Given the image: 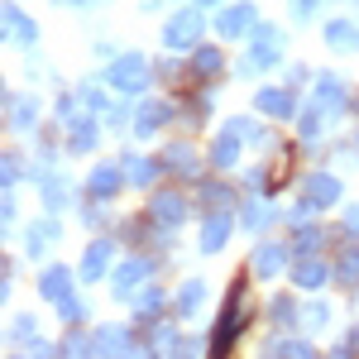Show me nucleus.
Listing matches in <instances>:
<instances>
[{"label":"nucleus","instance_id":"f257e3e1","mask_svg":"<svg viewBox=\"0 0 359 359\" xmlns=\"http://www.w3.org/2000/svg\"><path fill=\"white\" fill-rule=\"evenodd\" d=\"M111 86H120V91H144L149 86V62L144 57H120L111 67Z\"/></svg>","mask_w":359,"mask_h":359},{"label":"nucleus","instance_id":"f03ea898","mask_svg":"<svg viewBox=\"0 0 359 359\" xmlns=\"http://www.w3.org/2000/svg\"><path fill=\"white\" fill-rule=\"evenodd\" d=\"M196 34H201V10H182V15H177V20L163 29L168 48H192Z\"/></svg>","mask_w":359,"mask_h":359},{"label":"nucleus","instance_id":"7ed1b4c3","mask_svg":"<svg viewBox=\"0 0 359 359\" xmlns=\"http://www.w3.org/2000/svg\"><path fill=\"white\" fill-rule=\"evenodd\" d=\"M278 57V29H259V43H254V53H245V72H259V67H269Z\"/></svg>","mask_w":359,"mask_h":359},{"label":"nucleus","instance_id":"20e7f679","mask_svg":"<svg viewBox=\"0 0 359 359\" xmlns=\"http://www.w3.org/2000/svg\"><path fill=\"white\" fill-rule=\"evenodd\" d=\"M154 216H158L163 225H177L182 216H187V201H182L177 192H158L154 196Z\"/></svg>","mask_w":359,"mask_h":359},{"label":"nucleus","instance_id":"39448f33","mask_svg":"<svg viewBox=\"0 0 359 359\" xmlns=\"http://www.w3.org/2000/svg\"><path fill=\"white\" fill-rule=\"evenodd\" d=\"M283 259H287V245H259V254H254V273L273 278L278 269H283Z\"/></svg>","mask_w":359,"mask_h":359},{"label":"nucleus","instance_id":"423d86ee","mask_svg":"<svg viewBox=\"0 0 359 359\" xmlns=\"http://www.w3.org/2000/svg\"><path fill=\"white\" fill-rule=\"evenodd\" d=\"M335 196H340L335 177H306V206H331Z\"/></svg>","mask_w":359,"mask_h":359},{"label":"nucleus","instance_id":"0eeeda50","mask_svg":"<svg viewBox=\"0 0 359 359\" xmlns=\"http://www.w3.org/2000/svg\"><path fill=\"white\" fill-rule=\"evenodd\" d=\"M39 292H43L48 302H62V297L72 292V273H67V269H48L43 283H39Z\"/></svg>","mask_w":359,"mask_h":359},{"label":"nucleus","instance_id":"6e6552de","mask_svg":"<svg viewBox=\"0 0 359 359\" xmlns=\"http://www.w3.org/2000/svg\"><path fill=\"white\" fill-rule=\"evenodd\" d=\"M106 264H111V240H101V245H91V249H86V259H82L86 283H96V278L106 273Z\"/></svg>","mask_w":359,"mask_h":359},{"label":"nucleus","instance_id":"1a4fd4ad","mask_svg":"<svg viewBox=\"0 0 359 359\" xmlns=\"http://www.w3.org/2000/svg\"><path fill=\"white\" fill-rule=\"evenodd\" d=\"M249 25H254V10H249V5H230V10L221 15V34H225V39H235V34H245Z\"/></svg>","mask_w":359,"mask_h":359},{"label":"nucleus","instance_id":"9d476101","mask_svg":"<svg viewBox=\"0 0 359 359\" xmlns=\"http://www.w3.org/2000/svg\"><path fill=\"white\" fill-rule=\"evenodd\" d=\"M115 278H120V283H115V292H120V297H130V287H139V283L149 278V264H144V259H130Z\"/></svg>","mask_w":359,"mask_h":359},{"label":"nucleus","instance_id":"9b49d317","mask_svg":"<svg viewBox=\"0 0 359 359\" xmlns=\"http://www.w3.org/2000/svg\"><path fill=\"white\" fill-rule=\"evenodd\" d=\"M235 154H240V135L225 130V135L216 139V149H211V158H216V168H230V163H235Z\"/></svg>","mask_w":359,"mask_h":359},{"label":"nucleus","instance_id":"f8f14e48","mask_svg":"<svg viewBox=\"0 0 359 359\" xmlns=\"http://www.w3.org/2000/svg\"><path fill=\"white\" fill-rule=\"evenodd\" d=\"M259 111L292 115V96H287V91H259Z\"/></svg>","mask_w":359,"mask_h":359},{"label":"nucleus","instance_id":"ddd939ff","mask_svg":"<svg viewBox=\"0 0 359 359\" xmlns=\"http://www.w3.org/2000/svg\"><path fill=\"white\" fill-rule=\"evenodd\" d=\"M115 187H120V172L115 168H96L91 172V192L96 196H115Z\"/></svg>","mask_w":359,"mask_h":359},{"label":"nucleus","instance_id":"4468645a","mask_svg":"<svg viewBox=\"0 0 359 359\" xmlns=\"http://www.w3.org/2000/svg\"><path fill=\"white\" fill-rule=\"evenodd\" d=\"M5 29H10V39H20V43H34V25H29L20 10H5Z\"/></svg>","mask_w":359,"mask_h":359},{"label":"nucleus","instance_id":"2eb2a0df","mask_svg":"<svg viewBox=\"0 0 359 359\" xmlns=\"http://www.w3.org/2000/svg\"><path fill=\"white\" fill-rule=\"evenodd\" d=\"M331 273V269H326V264H316V259H302V264H297V283H302V287H321V278Z\"/></svg>","mask_w":359,"mask_h":359},{"label":"nucleus","instance_id":"dca6fc26","mask_svg":"<svg viewBox=\"0 0 359 359\" xmlns=\"http://www.w3.org/2000/svg\"><path fill=\"white\" fill-rule=\"evenodd\" d=\"M225 230H230V216H216V221H206L201 249H221V245H225Z\"/></svg>","mask_w":359,"mask_h":359},{"label":"nucleus","instance_id":"f3484780","mask_svg":"<svg viewBox=\"0 0 359 359\" xmlns=\"http://www.w3.org/2000/svg\"><path fill=\"white\" fill-rule=\"evenodd\" d=\"M335 273L345 278V283H359V245H350L340 254V269H335Z\"/></svg>","mask_w":359,"mask_h":359},{"label":"nucleus","instance_id":"a211bd4d","mask_svg":"<svg viewBox=\"0 0 359 359\" xmlns=\"http://www.w3.org/2000/svg\"><path fill=\"white\" fill-rule=\"evenodd\" d=\"M154 172H158V168L144 163V158H130V168H125V177H130V182H139V187H149V182H154Z\"/></svg>","mask_w":359,"mask_h":359},{"label":"nucleus","instance_id":"6ab92c4d","mask_svg":"<svg viewBox=\"0 0 359 359\" xmlns=\"http://www.w3.org/2000/svg\"><path fill=\"white\" fill-rule=\"evenodd\" d=\"M48 240H53V221L34 225V230H29V254H43V249H48Z\"/></svg>","mask_w":359,"mask_h":359},{"label":"nucleus","instance_id":"aec40b11","mask_svg":"<svg viewBox=\"0 0 359 359\" xmlns=\"http://www.w3.org/2000/svg\"><path fill=\"white\" fill-rule=\"evenodd\" d=\"M163 106H144V111H139V135H154V130H158V120H163Z\"/></svg>","mask_w":359,"mask_h":359},{"label":"nucleus","instance_id":"412c9836","mask_svg":"<svg viewBox=\"0 0 359 359\" xmlns=\"http://www.w3.org/2000/svg\"><path fill=\"white\" fill-rule=\"evenodd\" d=\"M168 168H177V172H196L192 149H168Z\"/></svg>","mask_w":359,"mask_h":359},{"label":"nucleus","instance_id":"4be33fe9","mask_svg":"<svg viewBox=\"0 0 359 359\" xmlns=\"http://www.w3.org/2000/svg\"><path fill=\"white\" fill-rule=\"evenodd\" d=\"M326 39L331 43H340V48H350V43H359V34L350 25H326Z\"/></svg>","mask_w":359,"mask_h":359},{"label":"nucleus","instance_id":"5701e85b","mask_svg":"<svg viewBox=\"0 0 359 359\" xmlns=\"http://www.w3.org/2000/svg\"><path fill=\"white\" fill-rule=\"evenodd\" d=\"M269 311H273V321H278V326H292V316H297L287 297H273V306H269Z\"/></svg>","mask_w":359,"mask_h":359},{"label":"nucleus","instance_id":"b1692460","mask_svg":"<svg viewBox=\"0 0 359 359\" xmlns=\"http://www.w3.org/2000/svg\"><path fill=\"white\" fill-rule=\"evenodd\" d=\"M269 216H273V206H249V211H245V225H254V230H259V225H269Z\"/></svg>","mask_w":359,"mask_h":359},{"label":"nucleus","instance_id":"393cba45","mask_svg":"<svg viewBox=\"0 0 359 359\" xmlns=\"http://www.w3.org/2000/svg\"><path fill=\"white\" fill-rule=\"evenodd\" d=\"M196 67H201V72H216V67H221V53H216V48H201V53H196Z\"/></svg>","mask_w":359,"mask_h":359},{"label":"nucleus","instance_id":"a878e982","mask_svg":"<svg viewBox=\"0 0 359 359\" xmlns=\"http://www.w3.org/2000/svg\"><path fill=\"white\" fill-rule=\"evenodd\" d=\"M196 302H201V283H187V287H182V311H192Z\"/></svg>","mask_w":359,"mask_h":359},{"label":"nucleus","instance_id":"bb28decb","mask_svg":"<svg viewBox=\"0 0 359 359\" xmlns=\"http://www.w3.org/2000/svg\"><path fill=\"white\" fill-rule=\"evenodd\" d=\"M316 240H321V235H316V230H302V235H297V254H311V249H316Z\"/></svg>","mask_w":359,"mask_h":359},{"label":"nucleus","instance_id":"cd10ccee","mask_svg":"<svg viewBox=\"0 0 359 359\" xmlns=\"http://www.w3.org/2000/svg\"><path fill=\"white\" fill-rule=\"evenodd\" d=\"M345 225H350V230H359V206L350 211V216H345Z\"/></svg>","mask_w":359,"mask_h":359},{"label":"nucleus","instance_id":"c85d7f7f","mask_svg":"<svg viewBox=\"0 0 359 359\" xmlns=\"http://www.w3.org/2000/svg\"><path fill=\"white\" fill-rule=\"evenodd\" d=\"M345 350H359V326H355V335H350V345H345ZM345 350H340V355H345Z\"/></svg>","mask_w":359,"mask_h":359},{"label":"nucleus","instance_id":"c756f323","mask_svg":"<svg viewBox=\"0 0 359 359\" xmlns=\"http://www.w3.org/2000/svg\"><path fill=\"white\" fill-rule=\"evenodd\" d=\"M206 5H211V0H206Z\"/></svg>","mask_w":359,"mask_h":359}]
</instances>
